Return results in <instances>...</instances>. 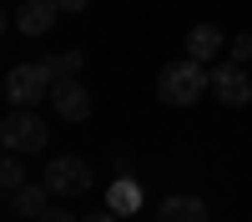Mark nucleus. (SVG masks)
Masks as SVG:
<instances>
[{
	"label": "nucleus",
	"mask_w": 252,
	"mask_h": 222,
	"mask_svg": "<svg viewBox=\"0 0 252 222\" xmlns=\"http://www.w3.org/2000/svg\"><path fill=\"white\" fill-rule=\"evenodd\" d=\"M35 222H76L71 212H46V217H35Z\"/></svg>",
	"instance_id": "17"
},
{
	"label": "nucleus",
	"mask_w": 252,
	"mask_h": 222,
	"mask_svg": "<svg viewBox=\"0 0 252 222\" xmlns=\"http://www.w3.org/2000/svg\"><path fill=\"white\" fill-rule=\"evenodd\" d=\"M51 86H56V76L46 71V61H26V66L5 71V101L10 106H40V101H51Z\"/></svg>",
	"instance_id": "3"
},
{
	"label": "nucleus",
	"mask_w": 252,
	"mask_h": 222,
	"mask_svg": "<svg viewBox=\"0 0 252 222\" xmlns=\"http://www.w3.org/2000/svg\"><path fill=\"white\" fill-rule=\"evenodd\" d=\"M232 61H252V31H242V35H232Z\"/></svg>",
	"instance_id": "14"
},
{
	"label": "nucleus",
	"mask_w": 252,
	"mask_h": 222,
	"mask_svg": "<svg viewBox=\"0 0 252 222\" xmlns=\"http://www.w3.org/2000/svg\"><path fill=\"white\" fill-rule=\"evenodd\" d=\"M217 51H227V35H222V26L202 20V26H192V31H187V56H197L202 66H207V61H217Z\"/></svg>",
	"instance_id": "10"
},
{
	"label": "nucleus",
	"mask_w": 252,
	"mask_h": 222,
	"mask_svg": "<svg viewBox=\"0 0 252 222\" xmlns=\"http://www.w3.org/2000/svg\"><path fill=\"white\" fill-rule=\"evenodd\" d=\"M212 91V71H202L197 56H182V61H166L157 71V96L166 106H197V101Z\"/></svg>",
	"instance_id": "1"
},
{
	"label": "nucleus",
	"mask_w": 252,
	"mask_h": 222,
	"mask_svg": "<svg viewBox=\"0 0 252 222\" xmlns=\"http://www.w3.org/2000/svg\"><path fill=\"white\" fill-rule=\"evenodd\" d=\"M51 106H56L61 121H86V116H91V91L81 86V76H56Z\"/></svg>",
	"instance_id": "5"
},
{
	"label": "nucleus",
	"mask_w": 252,
	"mask_h": 222,
	"mask_svg": "<svg viewBox=\"0 0 252 222\" xmlns=\"http://www.w3.org/2000/svg\"><path fill=\"white\" fill-rule=\"evenodd\" d=\"M0 141L5 152H20V157H40L51 141V127L35 116V106H10L5 121H0Z\"/></svg>",
	"instance_id": "2"
},
{
	"label": "nucleus",
	"mask_w": 252,
	"mask_h": 222,
	"mask_svg": "<svg viewBox=\"0 0 252 222\" xmlns=\"http://www.w3.org/2000/svg\"><path fill=\"white\" fill-rule=\"evenodd\" d=\"M81 222H116V212H111V207H106V212H86Z\"/></svg>",
	"instance_id": "16"
},
{
	"label": "nucleus",
	"mask_w": 252,
	"mask_h": 222,
	"mask_svg": "<svg viewBox=\"0 0 252 222\" xmlns=\"http://www.w3.org/2000/svg\"><path fill=\"white\" fill-rule=\"evenodd\" d=\"M56 5H61V15H86L91 0H56Z\"/></svg>",
	"instance_id": "15"
},
{
	"label": "nucleus",
	"mask_w": 252,
	"mask_h": 222,
	"mask_svg": "<svg viewBox=\"0 0 252 222\" xmlns=\"http://www.w3.org/2000/svg\"><path fill=\"white\" fill-rule=\"evenodd\" d=\"M152 222H207V202L202 197H161L157 202V212H152Z\"/></svg>",
	"instance_id": "9"
},
{
	"label": "nucleus",
	"mask_w": 252,
	"mask_h": 222,
	"mask_svg": "<svg viewBox=\"0 0 252 222\" xmlns=\"http://www.w3.org/2000/svg\"><path fill=\"white\" fill-rule=\"evenodd\" d=\"M91 161L86 157H56L51 167H46V187L56 197H81V192H91Z\"/></svg>",
	"instance_id": "4"
},
{
	"label": "nucleus",
	"mask_w": 252,
	"mask_h": 222,
	"mask_svg": "<svg viewBox=\"0 0 252 222\" xmlns=\"http://www.w3.org/2000/svg\"><path fill=\"white\" fill-rule=\"evenodd\" d=\"M56 20H61V5H56V0H20L15 15H10V26H15L20 35H51Z\"/></svg>",
	"instance_id": "7"
},
{
	"label": "nucleus",
	"mask_w": 252,
	"mask_h": 222,
	"mask_svg": "<svg viewBox=\"0 0 252 222\" xmlns=\"http://www.w3.org/2000/svg\"><path fill=\"white\" fill-rule=\"evenodd\" d=\"M40 61H46V71L51 76H81V66H86V51H56V56H40Z\"/></svg>",
	"instance_id": "12"
},
{
	"label": "nucleus",
	"mask_w": 252,
	"mask_h": 222,
	"mask_svg": "<svg viewBox=\"0 0 252 222\" xmlns=\"http://www.w3.org/2000/svg\"><path fill=\"white\" fill-rule=\"evenodd\" d=\"M31 182V167H26V157L20 152H5V161H0V187L15 192V187H26Z\"/></svg>",
	"instance_id": "11"
},
{
	"label": "nucleus",
	"mask_w": 252,
	"mask_h": 222,
	"mask_svg": "<svg viewBox=\"0 0 252 222\" xmlns=\"http://www.w3.org/2000/svg\"><path fill=\"white\" fill-rule=\"evenodd\" d=\"M106 207H111V212H131V207H136V187H131V182H121V187L111 192Z\"/></svg>",
	"instance_id": "13"
},
{
	"label": "nucleus",
	"mask_w": 252,
	"mask_h": 222,
	"mask_svg": "<svg viewBox=\"0 0 252 222\" xmlns=\"http://www.w3.org/2000/svg\"><path fill=\"white\" fill-rule=\"evenodd\" d=\"M51 187H46V177L40 182H26V187H15V192H5V217H46L51 212Z\"/></svg>",
	"instance_id": "8"
},
{
	"label": "nucleus",
	"mask_w": 252,
	"mask_h": 222,
	"mask_svg": "<svg viewBox=\"0 0 252 222\" xmlns=\"http://www.w3.org/2000/svg\"><path fill=\"white\" fill-rule=\"evenodd\" d=\"M212 96L222 101V106H247V101H252V81L242 71V61H222V66H212Z\"/></svg>",
	"instance_id": "6"
}]
</instances>
